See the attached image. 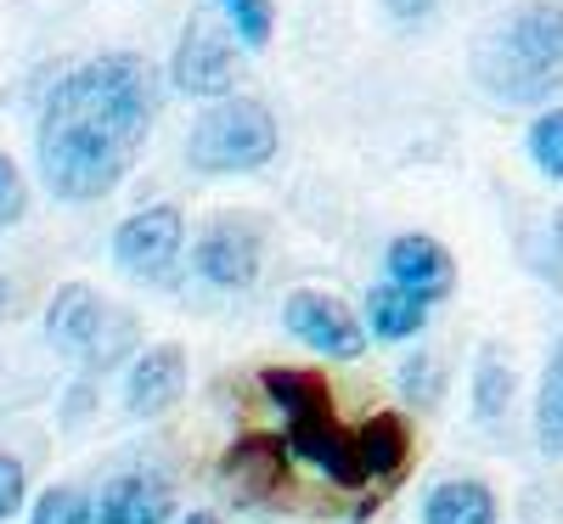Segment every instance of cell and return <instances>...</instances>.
Listing matches in <instances>:
<instances>
[{"label":"cell","mask_w":563,"mask_h":524,"mask_svg":"<svg viewBox=\"0 0 563 524\" xmlns=\"http://www.w3.org/2000/svg\"><path fill=\"white\" fill-rule=\"evenodd\" d=\"M276 159V119L254 97H220L186 135V164L203 175H249Z\"/></svg>","instance_id":"obj_3"},{"label":"cell","mask_w":563,"mask_h":524,"mask_svg":"<svg viewBox=\"0 0 563 524\" xmlns=\"http://www.w3.org/2000/svg\"><path fill=\"white\" fill-rule=\"evenodd\" d=\"M530 159L547 181H563V108H547L530 124Z\"/></svg>","instance_id":"obj_22"},{"label":"cell","mask_w":563,"mask_h":524,"mask_svg":"<svg viewBox=\"0 0 563 524\" xmlns=\"http://www.w3.org/2000/svg\"><path fill=\"white\" fill-rule=\"evenodd\" d=\"M186 524H220L214 513H192V518H186Z\"/></svg>","instance_id":"obj_27"},{"label":"cell","mask_w":563,"mask_h":524,"mask_svg":"<svg viewBox=\"0 0 563 524\" xmlns=\"http://www.w3.org/2000/svg\"><path fill=\"white\" fill-rule=\"evenodd\" d=\"M158 119L153 68L113 52L57 79L40 113V175L63 204H97L130 175Z\"/></svg>","instance_id":"obj_1"},{"label":"cell","mask_w":563,"mask_h":524,"mask_svg":"<svg viewBox=\"0 0 563 524\" xmlns=\"http://www.w3.org/2000/svg\"><path fill=\"white\" fill-rule=\"evenodd\" d=\"M186 243V220L175 204H153V209H135L119 231H113V260L124 276L135 282H164L180 260Z\"/></svg>","instance_id":"obj_5"},{"label":"cell","mask_w":563,"mask_h":524,"mask_svg":"<svg viewBox=\"0 0 563 524\" xmlns=\"http://www.w3.org/2000/svg\"><path fill=\"white\" fill-rule=\"evenodd\" d=\"M0 305H7V282H0Z\"/></svg>","instance_id":"obj_28"},{"label":"cell","mask_w":563,"mask_h":524,"mask_svg":"<svg viewBox=\"0 0 563 524\" xmlns=\"http://www.w3.org/2000/svg\"><path fill=\"white\" fill-rule=\"evenodd\" d=\"M422 524H496V496L479 480H445L422 502Z\"/></svg>","instance_id":"obj_16"},{"label":"cell","mask_w":563,"mask_h":524,"mask_svg":"<svg viewBox=\"0 0 563 524\" xmlns=\"http://www.w3.org/2000/svg\"><path fill=\"white\" fill-rule=\"evenodd\" d=\"M389 282H400V288L422 294V299H445L456 288V260L434 243V237H422V231H406L389 243Z\"/></svg>","instance_id":"obj_12"},{"label":"cell","mask_w":563,"mask_h":524,"mask_svg":"<svg viewBox=\"0 0 563 524\" xmlns=\"http://www.w3.org/2000/svg\"><path fill=\"white\" fill-rule=\"evenodd\" d=\"M186 395V350L180 345H153L141 350L130 378H124V406L130 417H164Z\"/></svg>","instance_id":"obj_10"},{"label":"cell","mask_w":563,"mask_h":524,"mask_svg":"<svg viewBox=\"0 0 563 524\" xmlns=\"http://www.w3.org/2000/svg\"><path fill=\"white\" fill-rule=\"evenodd\" d=\"M288 451L294 446H282V435H243L220 457V480L238 502H265L271 491L288 485Z\"/></svg>","instance_id":"obj_9"},{"label":"cell","mask_w":563,"mask_h":524,"mask_svg":"<svg viewBox=\"0 0 563 524\" xmlns=\"http://www.w3.org/2000/svg\"><path fill=\"white\" fill-rule=\"evenodd\" d=\"M366 321H372V332H378V339H389V345L417 339V332L429 327V299L411 294V288H400V282H384V288L366 294Z\"/></svg>","instance_id":"obj_15"},{"label":"cell","mask_w":563,"mask_h":524,"mask_svg":"<svg viewBox=\"0 0 563 524\" xmlns=\"http://www.w3.org/2000/svg\"><path fill=\"white\" fill-rule=\"evenodd\" d=\"M474 79L496 102H547L563 85V0L519 7L474 45Z\"/></svg>","instance_id":"obj_2"},{"label":"cell","mask_w":563,"mask_h":524,"mask_svg":"<svg viewBox=\"0 0 563 524\" xmlns=\"http://www.w3.org/2000/svg\"><path fill=\"white\" fill-rule=\"evenodd\" d=\"M507 401H512V367H507L496 350H485L479 367H474V412H479L485 423H496V417L507 412Z\"/></svg>","instance_id":"obj_20"},{"label":"cell","mask_w":563,"mask_h":524,"mask_svg":"<svg viewBox=\"0 0 563 524\" xmlns=\"http://www.w3.org/2000/svg\"><path fill=\"white\" fill-rule=\"evenodd\" d=\"M282 321H288V332H294L299 345L333 356V361H355V356L366 350L361 321H355L333 294H310V288L288 294V305H282Z\"/></svg>","instance_id":"obj_7"},{"label":"cell","mask_w":563,"mask_h":524,"mask_svg":"<svg viewBox=\"0 0 563 524\" xmlns=\"http://www.w3.org/2000/svg\"><path fill=\"white\" fill-rule=\"evenodd\" d=\"M400 395H406L411 406H434V401L445 395V367H440L429 350L406 356V367H400Z\"/></svg>","instance_id":"obj_21"},{"label":"cell","mask_w":563,"mask_h":524,"mask_svg":"<svg viewBox=\"0 0 563 524\" xmlns=\"http://www.w3.org/2000/svg\"><path fill=\"white\" fill-rule=\"evenodd\" d=\"M198 276L214 282V288H254L265 243H260V226L238 220V215H220L203 237H198Z\"/></svg>","instance_id":"obj_6"},{"label":"cell","mask_w":563,"mask_h":524,"mask_svg":"<svg viewBox=\"0 0 563 524\" xmlns=\"http://www.w3.org/2000/svg\"><path fill=\"white\" fill-rule=\"evenodd\" d=\"M169 79L175 90L203 97V102L231 97V85H238V45H231V34L214 18H186L175 57H169Z\"/></svg>","instance_id":"obj_4"},{"label":"cell","mask_w":563,"mask_h":524,"mask_svg":"<svg viewBox=\"0 0 563 524\" xmlns=\"http://www.w3.org/2000/svg\"><path fill=\"white\" fill-rule=\"evenodd\" d=\"M434 7H440V0H384V12H389V18H400V23H422Z\"/></svg>","instance_id":"obj_26"},{"label":"cell","mask_w":563,"mask_h":524,"mask_svg":"<svg viewBox=\"0 0 563 524\" xmlns=\"http://www.w3.org/2000/svg\"><path fill=\"white\" fill-rule=\"evenodd\" d=\"M23 209H29V186H23V170L0 153V231L7 226H18L23 220Z\"/></svg>","instance_id":"obj_24"},{"label":"cell","mask_w":563,"mask_h":524,"mask_svg":"<svg viewBox=\"0 0 563 524\" xmlns=\"http://www.w3.org/2000/svg\"><path fill=\"white\" fill-rule=\"evenodd\" d=\"M288 446L294 457H305L316 473H327L333 485H361L366 468H361V451H355V435L333 417V406L327 412H305V417H288Z\"/></svg>","instance_id":"obj_8"},{"label":"cell","mask_w":563,"mask_h":524,"mask_svg":"<svg viewBox=\"0 0 563 524\" xmlns=\"http://www.w3.org/2000/svg\"><path fill=\"white\" fill-rule=\"evenodd\" d=\"M265 395L288 412V417H305V412H327V406H333V390H327L316 372H294V367H271V372H265Z\"/></svg>","instance_id":"obj_18"},{"label":"cell","mask_w":563,"mask_h":524,"mask_svg":"<svg viewBox=\"0 0 563 524\" xmlns=\"http://www.w3.org/2000/svg\"><path fill=\"white\" fill-rule=\"evenodd\" d=\"M214 7H220L225 29L238 34L249 52H265V45H271V29H276V7H271V0H214Z\"/></svg>","instance_id":"obj_19"},{"label":"cell","mask_w":563,"mask_h":524,"mask_svg":"<svg viewBox=\"0 0 563 524\" xmlns=\"http://www.w3.org/2000/svg\"><path fill=\"white\" fill-rule=\"evenodd\" d=\"M23 507V468L12 457H0V518H12Z\"/></svg>","instance_id":"obj_25"},{"label":"cell","mask_w":563,"mask_h":524,"mask_svg":"<svg viewBox=\"0 0 563 524\" xmlns=\"http://www.w3.org/2000/svg\"><path fill=\"white\" fill-rule=\"evenodd\" d=\"M536 440L547 457H563V332L552 345V361L541 372V395H536Z\"/></svg>","instance_id":"obj_17"},{"label":"cell","mask_w":563,"mask_h":524,"mask_svg":"<svg viewBox=\"0 0 563 524\" xmlns=\"http://www.w3.org/2000/svg\"><path fill=\"white\" fill-rule=\"evenodd\" d=\"M108 305L102 294H90L85 282H68V288L52 294V305H45V339H52L63 356H90L97 350V339L108 332Z\"/></svg>","instance_id":"obj_11"},{"label":"cell","mask_w":563,"mask_h":524,"mask_svg":"<svg viewBox=\"0 0 563 524\" xmlns=\"http://www.w3.org/2000/svg\"><path fill=\"white\" fill-rule=\"evenodd\" d=\"M355 451H361L366 480H400L406 462H411V435L395 412H378L355 428Z\"/></svg>","instance_id":"obj_14"},{"label":"cell","mask_w":563,"mask_h":524,"mask_svg":"<svg viewBox=\"0 0 563 524\" xmlns=\"http://www.w3.org/2000/svg\"><path fill=\"white\" fill-rule=\"evenodd\" d=\"M34 524H97V507L79 491H45L34 507Z\"/></svg>","instance_id":"obj_23"},{"label":"cell","mask_w":563,"mask_h":524,"mask_svg":"<svg viewBox=\"0 0 563 524\" xmlns=\"http://www.w3.org/2000/svg\"><path fill=\"white\" fill-rule=\"evenodd\" d=\"M175 491L164 473H119L97 502V524H169Z\"/></svg>","instance_id":"obj_13"}]
</instances>
